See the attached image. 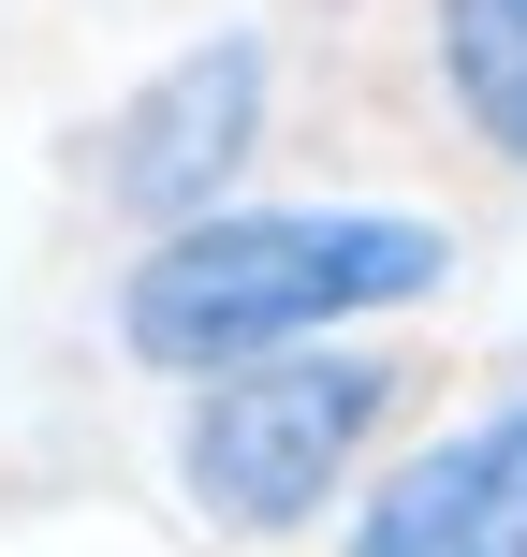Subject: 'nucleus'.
Returning <instances> with one entry per match:
<instances>
[{"instance_id": "nucleus-1", "label": "nucleus", "mask_w": 527, "mask_h": 557, "mask_svg": "<svg viewBox=\"0 0 527 557\" xmlns=\"http://www.w3.org/2000/svg\"><path fill=\"white\" fill-rule=\"evenodd\" d=\"M454 278V221L425 206H205L176 235H133L117 278V352L205 382V367H264L308 337H366Z\"/></svg>"}, {"instance_id": "nucleus-2", "label": "nucleus", "mask_w": 527, "mask_h": 557, "mask_svg": "<svg viewBox=\"0 0 527 557\" xmlns=\"http://www.w3.org/2000/svg\"><path fill=\"white\" fill-rule=\"evenodd\" d=\"M396 396H411V367L366 352V337L205 367L191 411H176V499L221 543H293L308 513H337V484L396 441Z\"/></svg>"}, {"instance_id": "nucleus-3", "label": "nucleus", "mask_w": 527, "mask_h": 557, "mask_svg": "<svg viewBox=\"0 0 527 557\" xmlns=\"http://www.w3.org/2000/svg\"><path fill=\"white\" fill-rule=\"evenodd\" d=\"M264 117H278V45H264V29H205V45H176L162 74H133V88L103 103V133H88V191H103V221L176 235V221H205V206H235V176L264 162Z\"/></svg>"}, {"instance_id": "nucleus-4", "label": "nucleus", "mask_w": 527, "mask_h": 557, "mask_svg": "<svg viewBox=\"0 0 527 557\" xmlns=\"http://www.w3.org/2000/svg\"><path fill=\"white\" fill-rule=\"evenodd\" d=\"M337 557H527V382L411 441L396 470H366Z\"/></svg>"}, {"instance_id": "nucleus-5", "label": "nucleus", "mask_w": 527, "mask_h": 557, "mask_svg": "<svg viewBox=\"0 0 527 557\" xmlns=\"http://www.w3.org/2000/svg\"><path fill=\"white\" fill-rule=\"evenodd\" d=\"M425 74L454 133L499 176H527V0H425Z\"/></svg>"}]
</instances>
